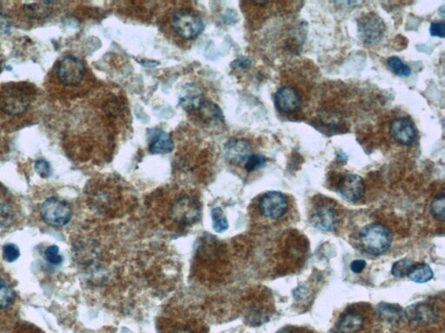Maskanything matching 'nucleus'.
<instances>
[{
  "label": "nucleus",
  "instance_id": "nucleus-18",
  "mask_svg": "<svg viewBox=\"0 0 445 333\" xmlns=\"http://www.w3.org/2000/svg\"><path fill=\"white\" fill-rule=\"evenodd\" d=\"M381 319L388 323H398L405 318V310L398 305L389 304V303H381L377 306Z\"/></svg>",
  "mask_w": 445,
  "mask_h": 333
},
{
  "label": "nucleus",
  "instance_id": "nucleus-13",
  "mask_svg": "<svg viewBox=\"0 0 445 333\" xmlns=\"http://www.w3.org/2000/svg\"><path fill=\"white\" fill-rule=\"evenodd\" d=\"M275 103L280 111L293 113L300 107L301 99L296 89L290 86H285L276 92Z\"/></svg>",
  "mask_w": 445,
  "mask_h": 333
},
{
  "label": "nucleus",
  "instance_id": "nucleus-23",
  "mask_svg": "<svg viewBox=\"0 0 445 333\" xmlns=\"http://www.w3.org/2000/svg\"><path fill=\"white\" fill-rule=\"evenodd\" d=\"M212 227L217 233H224L229 228V223L220 208H215L212 211Z\"/></svg>",
  "mask_w": 445,
  "mask_h": 333
},
{
  "label": "nucleus",
  "instance_id": "nucleus-29",
  "mask_svg": "<svg viewBox=\"0 0 445 333\" xmlns=\"http://www.w3.org/2000/svg\"><path fill=\"white\" fill-rule=\"evenodd\" d=\"M20 253L18 246L14 244H6L3 248V257L7 262H14L18 259Z\"/></svg>",
  "mask_w": 445,
  "mask_h": 333
},
{
  "label": "nucleus",
  "instance_id": "nucleus-31",
  "mask_svg": "<svg viewBox=\"0 0 445 333\" xmlns=\"http://www.w3.org/2000/svg\"><path fill=\"white\" fill-rule=\"evenodd\" d=\"M12 20L5 13H0V35L8 34L12 29Z\"/></svg>",
  "mask_w": 445,
  "mask_h": 333
},
{
  "label": "nucleus",
  "instance_id": "nucleus-12",
  "mask_svg": "<svg viewBox=\"0 0 445 333\" xmlns=\"http://www.w3.org/2000/svg\"><path fill=\"white\" fill-rule=\"evenodd\" d=\"M391 134L396 143L401 145H410L416 137V129L414 123L407 118H399L394 120L391 125Z\"/></svg>",
  "mask_w": 445,
  "mask_h": 333
},
{
  "label": "nucleus",
  "instance_id": "nucleus-22",
  "mask_svg": "<svg viewBox=\"0 0 445 333\" xmlns=\"http://www.w3.org/2000/svg\"><path fill=\"white\" fill-rule=\"evenodd\" d=\"M179 103L184 110L190 111L200 110L205 106V101L203 95L200 94V93H190V94L182 97Z\"/></svg>",
  "mask_w": 445,
  "mask_h": 333
},
{
  "label": "nucleus",
  "instance_id": "nucleus-27",
  "mask_svg": "<svg viewBox=\"0 0 445 333\" xmlns=\"http://www.w3.org/2000/svg\"><path fill=\"white\" fill-rule=\"evenodd\" d=\"M265 163H267V159L263 156L252 155L246 160L245 170L248 173H250V172L264 166Z\"/></svg>",
  "mask_w": 445,
  "mask_h": 333
},
{
  "label": "nucleus",
  "instance_id": "nucleus-34",
  "mask_svg": "<svg viewBox=\"0 0 445 333\" xmlns=\"http://www.w3.org/2000/svg\"><path fill=\"white\" fill-rule=\"evenodd\" d=\"M17 333H42L40 332L39 330H36V329L35 328H25L23 329V330L20 331V332H18Z\"/></svg>",
  "mask_w": 445,
  "mask_h": 333
},
{
  "label": "nucleus",
  "instance_id": "nucleus-9",
  "mask_svg": "<svg viewBox=\"0 0 445 333\" xmlns=\"http://www.w3.org/2000/svg\"><path fill=\"white\" fill-rule=\"evenodd\" d=\"M365 191L364 181L359 175L354 174L343 175L339 186V196L350 203L360 200L364 196Z\"/></svg>",
  "mask_w": 445,
  "mask_h": 333
},
{
  "label": "nucleus",
  "instance_id": "nucleus-37",
  "mask_svg": "<svg viewBox=\"0 0 445 333\" xmlns=\"http://www.w3.org/2000/svg\"><path fill=\"white\" fill-rule=\"evenodd\" d=\"M0 70H1V63H0Z\"/></svg>",
  "mask_w": 445,
  "mask_h": 333
},
{
  "label": "nucleus",
  "instance_id": "nucleus-5",
  "mask_svg": "<svg viewBox=\"0 0 445 333\" xmlns=\"http://www.w3.org/2000/svg\"><path fill=\"white\" fill-rule=\"evenodd\" d=\"M85 63L76 56L68 55L59 62L57 73L63 84L75 87L83 81L85 75Z\"/></svg>",
  "mask_w": 445,
  "mask_h": 333
},
{
  "label": "nucleus",
  "instance_id": "nucleus-7",
  "mask_svg": "<svg viewBox=\"0 0 445 333\" xmlns=\"http://www.w3.org/2000/svg\"><path fill=\"white\" fill-rule=\"evenodd\" d=\"M385 25L382 18L375 13H368L358 21V34L362 42L374 44L384 37Z\"/></svg>",
  "mask_w": 445,
  "mask_h": 333
},
{
  "label": "nucleus",
  "instance_id": "nucleus-17",
  "mask_svg": "<svg viewBox=\"0 0 445 333\" xmlns=\"http://www.w3.org/2000/svg\"><path fill=\"white\" fill-rule=\"evenodd\" d=\"M161 333H204L196 322L188 320H167L164 321Z\"/></svg>",
  "mask_w": 445,
  "mask_h": 333
},
{
  "label": "nucleus",
  "instance_id": "nucleus-36",
  "mask_svg": "<svg viewBox=\"0 0 445 333\" xmlns=\"http://www.w3.org/2000/svg\"><path fill=\"white\" fill-rule=\"evenodd\" d=\"M0 333H4L3 328L0 329Z\"/></svg>",
  "mask_w": 445,
  "mask_h": 333
},
{
  "label": "nucleus",
  "instance_id": "nucleus-24",
  "mask_svg": "<svg viewBox=\"0 0 445 333\" xmlns=\"http://www.w3.org/2000/svg\"><path fill=\"white\" fill-rule=\"evenodd\" d=\"M415 262L410 259H403L396 261L391 268V274L396 278H405L408 276L415 267Z\"/></svg>",
  "mask_w": 445,
  "mask_h": 333
},
{
  "label": "nucleus",
  "instance_id": "nucleus-14",
  "mask_svg": "<svg viewBox=\"0 0 445 333\" xmlns=\"http://www.w3.org/2000/svg\"><path fill=\"white\" fill-rule=\"evenodd\" d=\"M149 151L152 154H168L173 151L174 144L164 131L153 129L148 132Z\"/></svg>",
  "mask_w": 445,
  "mask_h": 333
},
{
  "label": "nucleus",
  "instance_id": "nucleus-2",
  "mask_svg": "<svg viewBox=\"0 0 445 333\" xmlns=\"http://www.w3.org/2000/svg\"><path fill=\"white\" fill-rule=\"evenodd\" d=\"M201 217L200 203L189 194H182L171 204L170 219L181 227H192Z\"/></svg>",
  "mask_w": 445,
  "mask_h": 333
},
{
  "label": "nucleus",
  "instance_id": "nucleus-8",
  "mask_svg": "<svg viewBox=\"0 0 445 333\" xmlns=\"http://www.w3.org/2000/svg\"><path fill=\"white\" fill-rule=\"evenodd\" d=\"M287 208V198L276 191L264 194L260 201L262 215L270 220L279 219L286 214Z\"/></svg>",
  "mask_w": 445,
  "mask_h": 333
},
{
  "label": "nucleus",
  "instance_id": "nucleus-33",
  "mask_svg": "<svg viewBox=\"0 0 445 333\" xmlns=\"http://www.w3.org/2000/svg\"><path fill=\"white\" fill-rule=\"evenodd\" d=\"M366 267V262L362 260H354L353 263L350 264L351 271L355 272V274H360Z\"/></svg>",
  "mask_w": 445,
  "mask_h": 333
},
{
  "label": "nucleus",
  "instance_id": "nucleus-20",
  "mask_svg": "<svg viewBox=\"0 0 445 333\" xmlns=\"http://www.w3.org/2000/svg\"><path fill=\"white\" fill-rule=\"evenodd\" d=\"M15 291L6 279H0V310L11 308L15 301Z\"/></svg>",
  "mask_w": 445,
  "mask_h": 333
},
{
  "label": "nucleus",
  "instance_id": "nucleus-19",
  "mask_svg": "<svg viewBox=\"0 0 445 333\" xmlns=\"http://www.w3.org/2000/svg\"><path fill=\"white\" fill-rule=\"evenodd\" d=\"M51 2H39L26 4L23 10L26 17L31 20H44L49 17L52 13Z\"/></svg>",
  "mask_w": 445,
  "mask_h": 333
},
{
  "label": "nucleus",
  "instance_id": "nucleus-25",
  "mask_svg": "<svg viewBox=\"0 0 445 333\" xmlns=\"http://www.w3.org/2000/svg\"><path fill=\"white\" fill-rule=\"evenodd\" d=\"M388 66L389 68L391 69V72L398 75V76L408 77L411 73L410 67L398 57H391L389 58Z\"/></svg>",
  "mask_w": 445,
  "mask_h": 333
},
{
  "label": "nucleus",
  "instance_id": "nucleus-21",
  "mask_svg": "<svg viewBox=\"0 0 445 333\" xmlns=\"http://www.w3.org/2000/svg\"><path fill=\"white\" fill-rule=\"evenodd\" d=\"M408 277L414 282L426 283L433 278V271L427 264H416Z\"/></svg>",
  "mask_w": 445,
  "mask_h": 333
},
{
  "label": "nucleus",
  "instance_id": "nucleus-10",
  "mask_svg": "<svg viewBox=\"0 0 445 333\" xmlns=\"http://www.w3.org/2000/svg\"><path fill=\"white\" fill-rule=\"evenodd\" d=\"M405 318L410 323L420 327H428L439 320L436 310L432 306L425 303H417L408 306L405 310Z\"/></svg>",
  "mask_w": 445,
  "mask_h": 333
},
{
  "label": "nucleus",
  "instance_id": "nucleus-6",
  "mask_svg": "<svg viewBox=\"0 0 445 333\" xmlns=\"http://www.w3.org/2000/svg\"><path fill=\"white\" fill-rule=\"evenodd\" d=\"M31 99L20 88L6 89L0 96V110L11 117H18L28 110Z\"/></svg>",
  "mask_w": 445,
  "mask_h": 333
},
{
  "label": "nucleus",
  "instance_id": "nucleus-1",
  "mask_svg": "<svg viewBox=\"0 0 445 333\" xmlns=\"http://www.w3.org/2000/svg\"><path fill=\"white\" fill-rule=\"evenodd\" d=\"M359 241L366 252L379 256L391 248L392 237L387 227L374 223L362 227L359 234Z\"/></svg>",
  "mask_w": 445,
  "mask_h": 333
},
{
  "label": "nucleus",
  "instance_id": "nucleus-30",
  "mask_svg": "<svg viewBox=\"0 0 445 333\" xmlns=\"http://www.w3.org/2000/svg\"><path fill=\"white\" fill-rule=\"evenodd\" d=\"M35 170L42 178L49 177L51 173L50 164L46 160H37L35 163Z\"/></svg>",
  "mask_w": 445,
  "mask_h": 333
},
{
  "label": "nucleus",
  "instance_id": "nucleus-16",
  "mask_svg": "<svg viewBox=\"0 0 445 333\" xmlns=\"http://www.w3.org/2000/svg\"><path fill=\"white\" fill-rule=\"evenodd\" d=\"M364 318L358 313L350 312L343 314L336 324L338 333H357L364 327Z\"/></svg>",
  "mask_w": 445,
  "mask_h": 333
},
{
  "label": "nucleus",
  "instance_id": "nucleus-3",
  "mask_svg": "<svg viewBox=\"0 0 445 333\" xmlns=\"http://www.w3.org/2000/svg\"><path fill=\"white\" fill-rule=\"evenodd\" d=\"M171 26L174 32L185 40L197 39L204 31L202 18L188 10H178L171 18Z\"/></svg>",
  "mask_w": 445,
  "mask_h": 333
},
{
  "label": "nucleus",
  "instance_id": "nucleus-11",
  "mask_svg": "<svg viewBox=\"0 0 445 333\" xmlns=\"http://www.w3.org/2000/svg\"><path fill=\"white\" fill-rule=\"evenodd\" d=\"M339 217L334 208L329 206L316 209L310 217L312 225L323 232H331L339 225Z\"/></svg>",
  "mask_w": 445,
  "mask_h": 333
},
{
  "label": "nucleus",
  "instance_id": "nucleus-32",
  "mask_svg": "<svg viewBox=\"0 0 445 333\" xmlns=\"http://www.w3.org/2000/svg\"><path fill=\"white\" fill-rule=\"evenodd\" d=\"M429 32L434 37H444L445 34V23L444 21L433 22L431 25Z\"/></svg>",
  "mask_w": 445,
  "mask_h": 333
},
{
  "label": "nucleus",
  "instance_id": "nucleus-4",
  "mask_svg": "<svg viewBox=\"0 0 445 333\" xmlns=\"http://www.w3.org/2000/svg\"><path fill=\"white\" fill-rule=\"evenodd\" d=\"M40 215L48 225L61 227L70 222L73 211L67 201L59 198L51 197L41 205Z\"/></svg>",
  "mask_w": 445,
  "mask_h": 333
},
{
  "label": "nucleus",
  "instance_id": "nucleus-35",
  "mask_svg": "<svg viewBox=\"0 0 445 333\" xmlns=\"http://www.w3.org/2000/svg\"><path fill=\"white\" fill-rule=\"evenodd\" d=\"M276 333H297L293 330V328L291 327H284L281 330L279 331Z\"/></svg>",
  "mask_w": 445,
  "mask_h": 333
},
{
  "label": "nucleus",
  "instance_id": "nucleus-15",
  "mask_svg": "<svg viewBox=\"0 0 445 333\" xmlns=\"http://www.w3.org/2000/svg\"><path fill=\"white\" fill-rule=\"evenodd\" d=\"M252 147L248 141L233 139L226 145V157L229 162L239 163L244 162L250 156Z\"/></svg>",
  "mask_w": 445,
  "mask_h": 333
},
{
  "label": "nucleus",
  "instance_id": "nucleus-26",
  "mask_svg": "<svg viewBox=\"0 0 445 333\" xmlns=\"http://www.w3.org/2000/svg\"><path fill=\"white\" fill-rule=\"evenodd\" d=\"M445 197L444 194L437 196L435 199L432 201L431 212L434 217L441 222H444L445 218Z\"/></svg>",
  "mask_w": 445,
  "mask_h": 333
},
{
  "label": "nucleus",
  "instance_id": "nucleus-28",
  "mask_svg": "<svg viewBox=\"0 0 445 333\" xmlns=\"http://www.w3.org/2000/svg\"><path fill=\"white\" fill-rule=\"evenodd\" d=\"M44 257H46L47 262L51 265H61L63 261V258L59 254V246L56 245L48 246L46 252H44Z\"/></svg>",
  "mask_w": 445,
  "mask_h": 333
}]
</instances>
